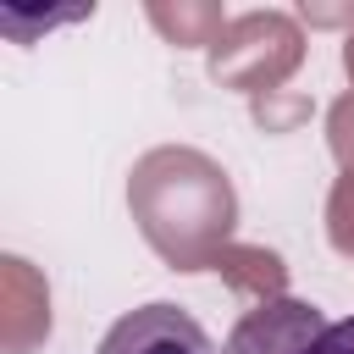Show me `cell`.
I'll use <instances>...</instances> for the list:
<instances>
[{
  "instance_id": "obj_2",
  "label": "cell",
  "mask_w": 354,
  "mask_h": 354,
  "mask_svg": "<svg viewBox=\"0 0 354 354\" xmlns=\"http://www.w3.org/2000/svg\"><path fill=\"white\" fill-rule=\"evenodd\" d=\"M304 354H354V315L326 321V326H321V337H315Z\"/></svg>"
},
{
  "instance_id": "obj_1",
  "label": "cell",
  "mask_w": 354,
  "mask_h": 354,
  "mask_svg": "<svg viewBox=\"0 0 354 354\" xmlns=\"http://www.w3.org/2000/svg\"><path fill=\"white\" fill-rule=\"evenodd\" d=\"M94 354H216V343L188 310L155 299V304H138L122 321H111V332L100 337Z\"/></svg>"
}]
</instances>
